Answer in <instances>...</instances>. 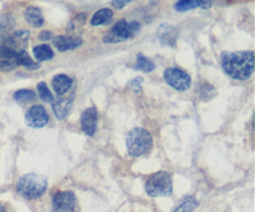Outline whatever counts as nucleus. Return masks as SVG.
<instances>
[{"label": "nucleus", "mask_w": 255, "mask_h": 212, "mask_svg": "<svg viewBox=\"0 0 255 212\" xmlns=\"http://www.w3.org/2000/svg\"><path fill=\"white\" fill-rule=\"evenodd\" d=\"M222 66L224 71L234 79H249L254 72V52H222Z\"/></svg>", "instance_id": "1"}, {"label": "nucleus", "mask_w": 255, "mask_h": 212, "mask_svg": "<svg viewBox=\"0 0 255 212\" xmlns=\"http://www.w3.org/2000/svg\"><path fill=\"white\" fill-rule=\"evenodd\" d=\"M47 189V180L41 175L26 174L20 177L16 191L27 200L39 199Z\"/></svg>", "instance_id": "2"}, {"label": "nucleus", "mask_w": 255, "mask_h": 212, "mask_svg": "<svg viewBox=\"0 0 255 212\" xmlns=\"http://www.w3.org/2000/svg\"><path fill=\"white\" fill-rule=\"evenodd\" d=\"M126 146L131 156H141L149 151L152 146V137L148 131L141 127L132 129L126 136Z\"/></svg>", "instance_id": "3"}, {"label": "nucleus", "mask_w": 255, "mask_h": 212, "mask_svg": "<svg viewBox=\"0 0 255 212\" xmlns=\"http://www.w3.org/2000/svg\"><path fill=\"white\" fill-rule=\"evenodd\" d=\"M146 192L151 197L169 196L172 194V180L167 172L159 171L148 177L146 182Z\"/></svg>", "instance_id": "4"}, {"label": "nucleus", "mask_w": 255, "mask_h": 212, "mask_svg": "<svg viewBox=\"0 0 255 212\" xmlns=\"http://www.w3.org/2000/svg\"><path fill=\"white\" fill-rule=\"evenodd\" d=\"M164 80L168 85L174 87L179 91H184L191 86V76L183 70L177 69V67H168L164 70Z\"/></svg>", "instance_id": "5"}, {"label": "nucleus", "mask_w": 255, "mask_h": 212, "mask_svg": "<svg viewBox=\"0 0 255 212\" xmlns=\"http://www.w3.org/2000/svg\"><path fill=\"white\" fill-rule=\"evenodd\" d=\"M76 197L71 191L56 192L52 197V211L54 212H75Z\"/></svg>", "instance_id": "6"}, {"label": "nucleus", "mask_w": 255, "mask_h": 212, "mask_svg": "<svg viewBox=\"0 0 255 212\" xmlns=\"http://www.w3.org/2000/svg\"><path fill=\"white\" fill-rule=\"evenodd\" d=\"M25 120H26V124L30 127L40 129V127H44L49 122V115H47L44 106L35 105V106H31L27 110Z\"/></svg>", "instance_id": "7"}, {"label": "nucleus", "mask_w": 255, "mask_h": 212, "mask_svg": "<svg viewBox=\"0 0 255 212\" xmlns=\"http://www.w3.org/2000/svg\"><path fill=\"white\" fill-rule=\"evenodd\" d=\"M131 34L128 31V22L120 20L114 25L111 30L104 36L105 42H121L129 39Z\"/></svg>", "instance_id": "8"}, {"label": "nucleus", "mask_w": 255, "mask_h": 212, "mask_svg": "<svg viewBox=\"0 0 255 212\" xmlns=\"http://www.w3.org/2000/svg\"><path fill=\"white\" fill-rule=\"evenodd\" d=\"M157 35L161 41V44L166 46H176L177 39H178V30L169 24H161L157 29Z\"/></svg>", "instance_id": "9"}, {"label": "nucleus", "mask_w": 255, "mask_h": 212, "mask_svg": "<svg viewBox=\"0 0 255 212\" xmlns=\"http://www.w3.org/2000/svg\"><path fill=\"white\" fill-rule=\"evenodd\" d=\"M81 126L86 135L92 136L96 132L97 127V110L96 107L91 106L84 111L81 116Z\"/></svg>", "instance_id": "10"}, {"label": "nucleus", "mask_w": 255, "mask_h": 212, "mask_svg": "<svg viewBox=\"0 0 255 212\" xmlns=\"http://www.w3.org/2000/svg\"><path fill=\"white\" fill-rule=\"evenodd\" d=\"M54 45L59 51H67L79 47L82 44V39L80 36H65V35H57L52 40Z\"/></svg>", "instance_id": "11"}, {"label": "nucleus", "mask_w": 255, "mask_h": 212, "mask_svg": "<svg viewBox=\"0 0 255 212\" xmlns=\"http://www.w3.org/2000/svg\"><path fill=\"white\" fill-rule=\"evenodd\" d=\"M72 85V79L67 75L60 74L52 79V86H54L55 92L57 95H62L70 89V86Z\"/></svg>", "instance_id": "12"}, {"label": "nucleus", "mask_w": 255, "mask_h": 212, "mask_svg": "<svg viewBox=\"0 0 255 212\" xmlns=\"http://www.w3.org/2000/svg\"><path fill=\"white\" fill-rule=\"evenodd\" d=\"M72 106V97L71 99H64V100H59V101L54 102L52 105V110H54V114L56 115V117L59 120H62L69 111L71 110Z\"/></svg>", "instance_id": "13"}, {"label": "nucleus", "mask_w": 255, "mask_h": 212, "mask_svg": "<svg viewBox=\"0 0 255 212\" xmlns=\"http://www.w3.org/2000/svg\"><path fill=\"white\" fill-rule=\"evenodd\" d=\"M25 17H26L27 22L35 27L42 26V24H44V16H42L41 11L35 6L27 7L26 11H25Z\"/></svg>", "instance_id": "14"}, {"label": "nucleus", "mask_w": 255, "mask_h": 212, "mask_svg": "<svg viewBox=\"0 0 255 212\" xmlns=\"http://www.w3.org/2000/svg\"><path fill=\"white\" fill-rule=\"evenodd\" d=\"M32 52H34V56L37 61H46V60H51L52 57H54V51H52L51 47L46 44L35 46Z\"/></svg>", "instance_id": "15"}, {"label": "nucleus", "mask_w": 255, "mask_h": 212, "mask_svg": "<svg viewBox=\"0 0 255 212\" xmlns=\"http://www.w3.org/2000/svg\"><path fill=\"white\" fill-rule=\"evenodd\" d=\"M112 15H114V12H112L111 9L99 10V11L95 12L94 16H92L91 25H94V26H97V25L106 24V22H109L110 20H111Z\"/></svg>", "instance_id": "16"}, {"label": "nucleus", "mask_w": 255, "mask_h": 212, "mask_svg": "<svg viewBox=\"0 0 255 212\" xmlns=\"http://www.w3.org/2000/svg\"><path fill=\"white\" fill-rule=\"evenodd\" d=\"M16 61L17 64L22 65V66H25L29 70H36L40 67V65L37 64V62L32 61L31 57L29 56V54H27L25 50H22V51H20L19 54L16 55Z\"/></svg>", "instance_id": "17"}, {"label": "nucleus", "mask_w": 255, "mask_h": 212, "mask_svg": "<svg viewBox=\"0 0 255 212\" xmlns=\"http://www.w3.org/2000/svg\"><path fill=\"white\" fill-rule=\"evenodd\" d=\"M197 206H198V202L196 201V199L189 196L187 199H184L181 202V205L173 212H193L197 209Z\"/></svg>", "instance_id": "18"}, {"label": "nucleus", "mask_w": 255, "mask_h": 212, "mask_svg": "<svg viewBox=\"0 0 255 212\" xmlns=\"http://www.w3.org/2000/svg\"><path fill=\"white\" fill-rule=\"evenodd\" d=\"M154 64L149 59H147L146 56H143L142 54L137 55V61H136V69L141 70V71L149 72L152 70H154Z\"/></svg>", "instance_id": "19"}, {"label": "nucleus", "mask_w": 255, "mask_h": 212, "mask_svg": "<svg viewBox=\"0 0 255 212\" xmlns=\"http://www.w3.org/2000/svg\"><path fill=\"white\" fill-rule=\"evenodd\" d=\"M14 99L16 100L19 104H26V102L32 101L35 99V92L31 90H19L14 94Z\"/></svg>", "instance_id": "20"}, {"label": "nucleus", "mask_w": 255, "mask_h": 212, "mask_svg": "<svg viewBox=\"0 0 255 212\" xmlns=\"http://www.w3.org/2000/svg\"><path fill=\"white\" fill-rule=\"evenodd\" d=\"M37 92H39V96L42 101H45V102L52 101V95H51V92H50V90L47 89V86L45 82H39V84H37Z\"/></svg>", "instance_id": "21"}, {"label": "nucleus", "mask_w": 255, "mask_h": 212, "mask_svg": "<svg viewBox=\"0 0 255 212\" xmlns=\"http://www.w3.org/2000/svg\"><path fill=\"white\" fill-rule=\"evenodd\" d=\"M199 95L202 96V100L212 99L214 95V87L212 85H209L208 82H203L199 86Z\"/></svg>", "instance_id": "22"}, {"label": "nucleus", "mask_w": 255, "mask_h": 212, "mask_svg": "<svg viewBox=\"0 0 255 212\" xmlns=\"http://www.w3.org/2000/svg\"><path fill=\"white\" fill-rule=\"evenodd\" d=\"M198 5H197V1H177L176 5H174V9L177 10V11H186V10H191V9H194V7H197Z\"/></svg>", "instance_id": "23"}, {"label": "nucleus", "mask_w": 255, "mask_h": 212, "mask_svg": "<svg viewBox=\"0 0 255 212\" xmlns=\"http://www.w3.org/2000/svg\"><path fill=\"white\" fill-rule=\"evenodd\" d=\"M16 59L12 60H4V61H0V71H10V70H14L17 66Z\"/></svg>", "instance_id": "24"}, {"label": "nucleus", "mask_w": 255, "mask_h": 212, "mask_svg": "<svg viewBox=\"0 0 255 212\" xmlns=\"http://www.w3.org/2000/svg\"><path fill=\"white\" fill-rule=\"evenodd\" d=\"M139 29H141V25H139V22L132 21L128 24V31H129V34H131V36H133L136 32H138Z\"/></svg>", "instance_id": "25"}, {"label": "nucleus", "mask_w": 255, "mask_h": 212, "mask_svg": "<svg viewBox=\"0 0 255 212\" xmlns=\"http://www.w3.org/2000/svg\"><path fill=\"white\" fill-rule=\"evenodd\" d=\"M141 81H142L141 79H134V80H132L131 82H129L128 86L131 87L133 91L138 92V91H141Z\"/></svg>", "instance_id": "26"}, {"label": "nucleus", "mask_w": 255, "mask_h": 212, "mask_svg": "<svg viewBox=\"0 0 255 212\" xmlns=\"http://www.w3.org/2000/svg\"><path fill=\"white\" fill-rule=\"evenodd\" d=\"M128 2H129V0H124V1H119V0H116V1H112V5L116 7H119V9H121V7L126 6Z\"/></svg>", "instance_id": "27"}, {"label": "nucleus", "mask_w": 255, "mask_h": 212, "mask_svg": "<svg viewBox=\"0 0 255 212\" xmlns=\"http://www.w3.org/2000/svg\"><path fill=\"white\" fill-rule=\"evenodd\" d=\"M51 36H52V34L50 31H42L41 34L39 35V39L40 40H49Z\"/></svg>", "instance_id": "28"}, {"label": "nucleus", "mask_w": 255, "mask_h": 212, "mask_svg": "<svg viewBox=\"0 0 255 212\" xmlns=\"http://www.w3.org/2000/svg\"><path fill=\"white\" fill-rule=\"evenodd\" d=\"M197 5L203 9H209L212 6V2L211 1H197Z\"/></svg>", "instance_id": "29"}, {"label": "nucleus", "mask_w": 255, "mask_h": 212, "mask_svg": "<svg viewBox=\"0 0 255 212\" xmlns=\"http://www.w3.org/2000/svg\"><path fill=\"white\" fill-rule=\"evenodd\" d=\"M0 212H6V210H5V207L2 205H0Z\"/></svg>", "instance_id": "30"}]
</instances>
